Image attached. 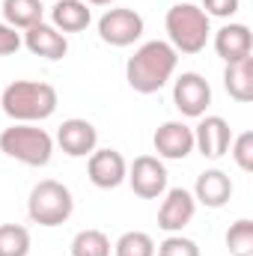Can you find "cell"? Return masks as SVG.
<instances>
[{"mask_svg":"<svg viewBox=\"0 0 253 256\" xmlns=\"http://www.w3.org/2000/svg\"><path fill=\"white\" fill-rule=\"evenodd\" d=\"M179 63V54L170 42L164 39H152V42H143L126 63V80L128 86L140 96H152L158 90H164L176 72Z\"/></svg>","mask_w":253,"mask_h":256,"instance_id":"cell-1","label":"cell"},{"mask_svg":"<svg viewBox=\"0 0 253 256\" xmlns=\"http://www.w3.org/2000/svg\"><path fill=\"white\" fill-rule=\"evenodd\" d=\"M3 114L12 122H42L57 110V90L45 80H12L0 96Z\"/></svg>","mask_w":253,"mask_h":256,"instance_id":"cell-2","label":"cell"},{"mask_svg":"<svg viewBox=\"0 0 253 256\" xmlns=\"http://www.w3.org/2000/svg\"><path fill=\"white\" fill-rule=\"evenodd\" d=\"M0 152L27 167H45L54 155V137L33 122H15L0 131Z\"/></svg>","mask_w":253,"mask_h":256,"instance_id":"cell-3","label":"cell"},{"mask_svg":"<svg viewBox=\"0 0 253 256\" xmlns=\"http://www.w3.org/2000/svg\"><path fill=\"white\" fill-rule=\"evenodd\" d=\"M164 27H167L170 45L176 48V54H200L208 42V33H212L208 15L196 3H188V0L167 9Z\"/></svg>","mask_w":253,"mask_h":256,"instance_id":"cell-4","label":"cell"},{"mask_svg":"<svg viewBox=\"0 0 253 256\" xmlns=\"http://www.w3.org/2000/svg\"><path fill=\"white\" fill-rule=\"evenodd\" d=\"M72 212H74L72 191L66 188L63 182H57V179H42L30 191L27 214L39 226H60V224H66L72 218Z\"/></svg>","mask_w":253,"mask_h":256,"instance_id":"cell-5","label":"cell"},{"mask_svg":"<svg viewBox=\"0 0 253 256\" xmlns=\"http://www.w3.org/2000/svg\"><path fill=\"white\" fill-rule=\"evenodd\" d=\"M98 36H102V42H108L114 48H128L143 36V18H140V12L126 9V6L108 9L98 18Z\"/></svg>","mask_w":253,"mask_h":256,"instance_id":"cell-6","label":"cell"},{"mask_svg":"<svg viewBox=\"0 0 253 256\" xmlns=\"http://www.w3.org/2000/svg\"><path fill=\"white\" fill-rule=\"evenodd\" d=\"M173 104L179 108L182 116H190V120H200L206 116L208 104H212V86L202 74L196 72H182L173 84Z\"/></svg>","mask_w":253,"mask_h":256,"instance_id":"cell-7","label":"cell"},{"mask_svg":"<svg viewBox=\"0 0 253 256\" xmlns=\"http://www.w3.org/2000/svg\"><path fill=\"white\" fill-rule=\"evenodd\" d=\"M128 185L131 191L143 200H158L167 191V167L161 164V158L155 155H140L134 158V164L128 167Z\"/></svg>","mask_w":253,"mask_h":256,"instance_id":"cell-8","label":"cell"},{"mask_svg":"<svg viewBox=\"0 0 253 256\" xmlns=\"http://www.w3.org/2000/svg\"><path fill=\"white\" fill-rule=\"evenodd\" d=\"M232 143V128L224 116H200V126L194 128V149H200L202 158H224Z\"/></svg>","mask_w":253,"mask_h":256,"instance_id":"cell-9","label":"cell"},{"mask_svg":"<svg viewBox=\"0 0 253 256\" xmlns=\"http://www.w3.org/2000/svg\"><path fill=\"white\" fill-rule=\"evenodd\" d=\"M86 173H90V182L96 188L110 191V188H120L126 182L128 164H126V158H122V152H116V149H92Z\"/></svg>","mask_w":253,"mask_h":256,"instance_id":"cell-10","label":"cell"},{"mask_svg":"<svg viewBox=\"0 0 253 256\" xmlns=\"http://www.w3.org/2000/svg\"><path fill=\"white\" fill-rule=\"evenodd\" d=\"M196 214V200L185 188H170L164 191L161 208H158V226L164 232H182Z\"/></svg>","mask_w":253,"mask_h":256,"instance_id":"cell-11","label":"cell"},{"mask_svg":"<svg viewBox=\"0 0 253 256\" xmlns=\"http://www.w3.org/2000/svg\"><path fill=\"white\" fill-rule=\"evenodd\" d=\"M21 45L30 54L45 57V60H63L66 54H68V39H66L54 24H45V21L27 27L24 36H21Z\"/></svg>","mask_w":253,"mask_h":256,"instance_id":"cell-12","label":"cell"},{"mask_svg":"<svg viewBox=\"0 0 253 256\" xmlns=\"http://www.w3.org/2000/svg\"><path fill=\"white\" fill-rule=\"evenodd\" d=\"M57 143L68 158H86L92 155V149L98 146V131L90 120H80V116H72L66 120L60 131H57Z\"/></svg>","mask_w":253,"mask_h":256,"instance_id":"cell-13","label":"cell"},{"mask_svg":"<svg viewBox=\"0 0 253 256\" xmlns=\"http://www.w3.org/2000/svg\"><path fill=\"white\" fill-rule=\"evenodd\" d=\"M158 158L167 161H185L194 152V128H188L185 122H164L152 137Z\"/></svg>","mask_w":253,"mask_h":256,"instance_id":"cell-14","label":"cell"},{"mask_svg":"<svg viewBox=\"0 0 253 256\" xmlns=\"http://www.w3.org/2000/svg\"><path fill=\"white\" fill-rule=\"evenodd\" d=\"M214 51L226 63H236L242 57H250V51H253L250 27L248 24H224L214 33Z\"/></svg>","mask_w":253,"mask_h":256,"instance_id":"cell-15","label":"cell"},{"mask_svg":"<svg viewBox=\"0 0 253 256\" xmlns=\"http://www.w3.org/2000/svg\"><path fill=\"white\" fill-rule=\"evenodd\" d=\"M232 196V182L224 170H206L196 176L194 185V200L206 208H224Z\"/></svg>","mask_w":253,"mask_h":256,"instance_id":"cell-16","label":"cell"},{"mask_svg":"<svg viewBox=\"0 0 253 256\" xmlns=\"http://www.w3.org/2000/svg\"><path fill=\"white\" fill-rule=\"evenodd\" d=\"M92 21V12L84 0H57L54 9H51V24L60 30V33H80L86 30Z\"/></svg>","mask_w":253,"mask_h":256,"instance_id":"cell-17","label":"cell"},{"mask_svg":"<svg viewBox=\"0 0 253 256\" xmlns=\"http://www.w3.org/2000/svg\"><path fill=\"white\" fill-rule=\"evenodd\" d=\"M224 86L236 102H242V104L253 102V57H242L236 63H226Z\"/></svg>","mask_w":253,"mask_h":256,"instance_id":"cell-18","label":"cell"},{"mask_svg":"<svg viewBox=\"0 0 253 256\" xmlns=\"http://www.w3.org/2000/svg\"><path fill=\"white\" fill-rule=\"evenodd\" d=\"M42 15H45L42 0H3V18L15 30H27L33 24H39Z\"/></svg>","mask_w":253,"mask_h":256,"instance_id":"cell-19","label":"cell"},{"mask_svg":"<svg viewBox=\"0 0 253 256\" xmlns=\"http://www.w3.org/2000/svg\"><path fill=\"white\" fill-rule=\"evenodd\" d=\"M72 256H110V238L102 230H80L72 238Z\"/></svg>","mask_w":253,"mask_h":256,"instance_id":"cell-20","label":"cell"},{"mask_svg":"<svg viewBox=\"0 0 253 256\" xmlns=\"http://www.w3.org/2000/svg\"><path fill=\"white\" fill-rule=\"evenodd\" d=\"M30 232L21 224H0V256H27Z\"/></svg>","mask_w":253,"mask_h":256,"instance_id":"cell-21","label":"cell"},{"mask_svg":"<svg viewBox=\"0 0 253 256\" xmlns=\"http://www.w3.org/2000/svg\"><path fill=\"white\" fill-rule=\"evenodd\" d=\"M114 256H155V242H152L149 232L131 230V232H122L116 238Z\"/></svg>","mask_w":253,"mask_h":256,"instance_id":"cell-22","label":"cell"},{"mask_svg":"<svg viewBox=\"0 0 253 256\" xmlns=\"http://www.w3.org/2000/svg\"><path fill=\"white\" fill-rule=\"evenodd\" d=\"M226 248L232 256H253V220L242 218L226 230Z\"/></svg>","mask_w":253,"mask_h":256,"instance_id":"cell-23","label":"cell"},{"mask_svg":"<svg viewBox=\"0 0 253 256\" xmlns=\"http://www.w3.org/2000/svg\"><path fill=\"white\" fill-rule=\"evenodd\" d=\"M230 152H232V158H236L238 170L250 173V170H253V131H242L238 137H232Z\"/></svg>","mask_w":253,"mask_h":256,"instance_id":"cell-24","label":"cell"},{"mask_svg":"<svg viewBox=\"0 0 253 256\" xmlns=\"http://www.w3.org/2000/svg\"><path fill=\"white\" fill-rule=\"evenodd\" d=\"M155 256H200V248H196V242L173 232L155 248Z\"/></svg>","mask_w":253,"mask_h":256,"instance_id":"cell-25","label":"cell"},{"mask_svg":"<svg viewBox=\"0 0 253 256\" xmlns=\"http://www.w3.org/2000/svg\"><path fill=\"white\" fill-rule=\"evenodd\" d=\"M208 18L214 15V18H232L236 12H238V0H202V6H200Z\"/></svg>","mask_w":253,"mask_h":256,"instance_id":"cell-26","label":"cell"},{"mask_svg":"<svg viewBox=\"0 0 253 256\" xmlns=\"http://www.w3.org/2000/svg\"><path fill=\"white\" fill-rule=\"evenodd\" d=\"M18 48H21V33L3 21V24H0V57H9V54H15Z\"/></svg>","mask_w":253,"mask_h":256,"instance_id":"cell-27","label":"cell"},{"mask_svg":"<svg viewBox=\"0 0 253 256\" xmlns=\"http://www.w3.org/2000/svg\"><path fill=\"white\" fill-rule=\"evenodd\" d=\"M84 3H86V6H110L114 0H84Z\"/></svg>","mask_w":253,"mask_h":256,"instance_id":"cell-28","label":"cell"}]
</instances>
